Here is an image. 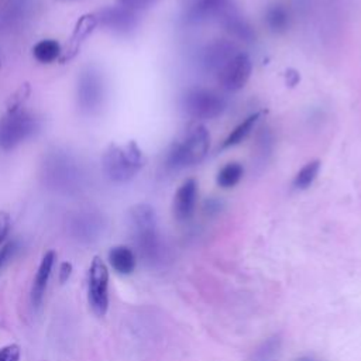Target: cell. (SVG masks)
Wrapping results in <instances>:
<instances>
[{
	"label": "cell",
	"instance_id": "cell-1",
	"mask_svg": "<svg viewBox=\"0 0 361 361\" xmlns=\"http://www.w3.org/2000/svg\"><path fill=\"white\" fill-rule=\"evenodd\" d=\"M130 223L134 241L142 258L149 264L158 262L162 255V244L154 209L145 203L134 206L130 210Z\"/></svg>",
	"mask_w": 361,
	"mask_h": 361
},
{
	"label": "cell",
	"instance_id": "cell-2",
	"mask_svg": "<svg viewBox=\"0 0 361 361\" xmlns=\"http://www.w3.org/2000/svg\"><path fill=\"white\" fill-rule=\"evenodd\" d=\"M142 165V151L135 141H130L124 145L110 144L102 157V166L106 176L116 183L131 180Z\"/></svg>",
	"mask_w": 361,
	"mask_h": 361
},
{
	"label": "cell",
	"instance_id": "cell-3",
	"mask_svg": "<svg viewBox=\"0 0 361 361\" xmlns=\"http://www.w3.org/2000/svg\"><path fill=\"white\" fill-rule=\"evenodd\" d=\"M210 135L204 126L196 124L186 130L185 135L172 144L166 155V165L173 169L199 164L209 152Z\"/></svg>",
	"mask_w": 361,
	"mask_h": 361
},
{
	"label": "cell",
	"instance_id": "cell-4",
	"mask_svg": "<svg viewBox=\"0 0 361 361\" xmlns=\"http://www.w3.org/2000/svg\"><path fill=\"white\" fill-rule=\"evenodd\" d=\"M38 130V118L23 107L7 110L0 118V148L10 151Z\"/></svg>",
	"mask_w": 361,
	"mask_h": 361
},
{
	"label": "cell",
	"instance_id": "cell-5",
	"mask_svg": "<svg viewBox=\"0 0 361 361\" xmlns=\"http://www.w3.org/2000/svg\"><path fill=\"white\" fill-rule=\"evenodd\" d=\"M182 107L188 116L196 120H213L224 111L226 102L212 89L193 87L183 94Z\"/></svg>",
	"mask_w": 361,
	"mask_h": 361
},
{
	"label": "cell",
	"instance_id": "cell-6",
	"mask_svg": "<svg viewBox=\"0 0 361 361\" xmlns=\"http://www.w3.org/2000/svg\"><path fill=\"white\" fill-rule=\"evenodd\" d=\"M87 300L96 316L109 309V271L100 257H94L87 272Z\"/></svg>",
	"mask_w": 361,
	"mask_h": 361
},
{
	"label": "cell",
	"instance_id": "cell-7",
	"mask_svg": "<svg viewBox=\"0 0 361 361\" xmlns=\"http://www.w3.org/2000/svg\"><path fill=\"white\" fill-rule=\"evenodd\" d=\"M104 100L103 75L93 66L86 68L78 79V106L83 113H96Z\"/></svg>",
	"mask_w": 361,
	"mask_h": 361
},
{
	"label": "cell",
	"instance_id": "cell-8",
	"mask_svg": "<svg viewBox=\"0 0 361 361\" xmlns=\"http://www.w3.org/2000/svg\"><path fill=\"white\" fill-rule=\"evenodd\" d=\"M252 72V62L248 54L238 51L231 59H228L220 71L216 73L217 83L227 92L240 90L250 79Z\"/></svg>",
	"mask_w": 361,
	"mask_h": 361
},
{
	"label": "cell",
	"instance_id": "cell-9",
	"mask_svg": "<svg viewBox=\"0 0 361 361\" xmlns=\"http://www.w3.org/2000/svg\"><path fill=\"white\" fill-rule=\"evenodd\" d=\"M183 17L189 23H203L220 18L234 8L233 0H180Z\"/></svg>",
	"mask_w": 361,
	"mask_h": 361
},
{
	"label": "cell",
	"instance_id": "cell-10",
	"mask_svg": "<svg viewBox=\"0 0 361 361\" xmlns=\"http://www.w3.org/2000/svg\"><path fill=\"white\" fill-rule=\"evenodd\" d=\"M97 21L106 30L126 35L135 30L138 24V16L137 11L120 4L103 8L97 16Z\"/></svg>",
	"mask_w": 361,
	"mask_h": 361
},
{
	"label": "cell",
	"instance_id": "cell-11",
	"mask_svg": "<svg viewBox=\"0 0 361 361\" xmlns=\"http://www.w3.org/2000/svg\"><path fill=\"white\" fill-rule=\"evenodd\" d=\"M32 0H1L0 1V32L18 28L32 10Z\"/></svg>",
	"mask_w": 361,
	"mask_h": 361
},
{
	"label": "cell",
	"instance_id": "cell-12",
	"mask_svg": "<svg viewBox=\"0 0 361 361\" xmlns=\"http://www.w3.org/2000/svg\"><path fill=\"white\" fill-rule=\"evenodd\" d=\"M238 52L237 47L226 39H217L209 44L202 52V66L207 72H213L214 75L220 71V68L231 59Z\"/></svg>",
	"mask_w": 361,
	"mask_h": 361
},
{
	"label": "cell",
	"instance_id": "cell-13",
	"mask_svg": "<svg viewBox=\"0 0 361 361\" xmlns=\"http://www.w3.org/2000/svg\"><path fill=\"white\" fill-rule=\"evenodd\" d=\"M197 199V183L195 179H186L173 196V216L179 221L189 220L193 214Z\"/></svg>",
	"mask_w": 361,
	"mask_h": 361
},
{
	"label": "cell",
	"instance_id": "cell-14",
	"mask_svg": "<svg viewBox=\"0 0 361 361\" xmlns=\"http://www.w3.org/2000/svg\"><path fill=\"white\" fill-rule=\"evenodd\" d=\"M45 176L52 180L54 185L61 183L63 188H66L68 183L72 180H76L79 176V172L75 166V162L66 157V155H51L49 161L47 162V173Z\"/></svg>",
	"mask_w": 361,
	"mask_h": 361
},
{
	"label": "cell",
	"instance_id": "cell-15",
	"mask_svg": "<svg viewBox=\"0 0 361 361\" xmlns=\"http://www.w3.org/2000/svg\"><path fill=\"white\" fill-rule=\"evenodd\" d=\"M55 259H56L55 251L49 250L44 254V257L39 262V267L37 269V274H35V278H34L32 286H31V303L35 307H38L42 302V298H44V293H45L48 279H49L52 267L55 264Z\"/></svg>",
	"mask_w": 361,
	"mask_h": 361
},
{
	"label": "cell",
	"instance_id": "cell-16",
	"mask_svg": "<svg viewBox=\"0 0 361 361\" xmlns=\"http://www.w3.org/2000/svg\"><path fill=\"white\" fill-rule=\"evenodd\" d=\"M97 24H99L97 16H94V14H85L76 21V25L73 28L66 52L62 56V61H66V59H71L75 56V54L79 51L80 45L93 32V30L97 27Z\"/></svg>",
	"mask_w": 361,
	"mask_h": 361
},
{
	"label": "cell",
	"instance_id": "cell-17",
	"mask_svg": "<svg viewBox=\"0 0 361 361\" xmlns=\"http://www.w3.org/2000/svg\"><path fill=\"white\" fill-rule=\"evenodd\" d=\"M109 262L121 275L133 274L135 269V255L126 245H116L109 251Z\"/></svg>",
	"mask_w": 361,
	"mask_h": 361
},
{
	"label": "cell",
	"instance_id": "cell-18",
	"mask_svg": "<svg viewBox=\"0 0 361 361\" xmlns=\"http://www.w3.org/2000/svg\"><path fill=\"white\" fill-rule=\"evenodd\" d=\"M265 23L272 32H283L289 27L290 16L282 3H272L265 10Z\"/></svg>",
	"mask_w": 361,
	"mask_h": 361
},
{
	"label": "cell",
	"instance_id": "cell-19",
	"mask_svg": "<svg viewBox=\"0 0 361 361\" xmlns=\"http://www.w3.org/2000/svg\"><path fill=\"white\" fill-rule=\"evenodd\" d=\"M61 54V45L55 39H41L32 47V55L41 63H52Z\"/></svg>",
	"mask_w": 361,
	"mask_h": 361
},
{
	"label": "cell",
	"instance_id": "cell-20",
	"mask_svg": "<svg viewBox=\"0 0 361 361\" xmlns=\"http://www.w3.org/2000/svg\"><path fill=\"white\" fill-rule=\"evenodd\" d=\"M259 118V113H254V114H250L244 121H241L228 135L227 138L224 140L221 148H230V147H234L237 144H240L254 128V126L257 124Z\"/></svg>",
	"mask_w": 361,
	"mask_h": 361
},
{
	"label": "cell",
	"instance_id": "cell-21",
	"mask_svg": "<svg viewBox=\"0 0 361 361\" xmlns=\"http://www.w3.org/2000/svg\"><path fill=\"white\" fill-rule=\"evenodd\" d=\"M281 350V338L272 336L262 341L252 353L250 361H276Z\"/></svg>",
	"mask_w": 361,
	"mask_h": 361
},
{
	"label": "cell",
	"instance_id": "cell-22",
	"mask_svg": "<svg viewBox=\"0 0 361 361\" xmlns=\"http://www.w3.org/2000/svg\"><path fill=\"white\" fill-rule=\"evenodd\" d=\"M243 173H244V169L238 162H228L219 171L216 178L217 185L224 189L233 188L240 182V179L243 178Z\"/></svg>",
	"mask_w": 361,
	"mask_h": 361
},
{
	"label": "cell",
	"instance_id": "cell-23",
	"mask_svg": "<svg viewBox=\"0 0 361 361\" xmlns=\"http://www.w3.org/2000/svg\"><path fill=\"white\" fill-rule=\"evenodd\" d=\"M320 171V161H310L307 162L305 166H302V169L295 175L293 179V186L298 189H306L309 188L313 180L317 178Z\"/></svg>",
	"mask_w": 361,
	"mask_h": 361
},
{
	"label": "cell",
	"instance_id": "cell-24",
	"mask_svg": "<svg viewBox=\"0 0 361 361\" xmlns=\"http://www.w3.org/2000/svg\"><path fill=\"white\" fill-rule=\"evenodd\" d=\"M28 94H30V86H28V83L21 85V86L14 92V94L10 97L7 110H16V109L23 107V103L25 102V99L28 97Z\"/></svg>",
	"mask_w": 361,
	"mask_h": 361
},
{
	"label": "cell",
	"instance_id": "cell-25",
	"mask_svg": "<svg viewBox=\"0 0 361 361\" xmlns=\"http://www.w3.org/2000/svg\"><path fill=\"white\" fill-rule=\"evenodd\" d=\"M20 347L17 344H7L0 348V361H18Z\"/></svg>",
	"mask_w": 361,
	"mask_h": 361
},
{
	"label": "cell",
	"instance_id": "cell-26",
	"mask_svg": "<svg viewBox=\"0 0 361 361\" xmlns=\"http://www.w3.org/2000/svg\"><path fill=\"white\" fill-rule=\"evenodd\" d=\"M117 1L124 7H128L134 11H138V10H144V8H148V7L154 6L158 0H117Z\"/></svg>",
	"mask_w": 361,
	"mask_h": 361
},
{
	"label": "cell",
	"instance_id": "cell-27",
	"mask_svg": "<svg viewBox=\"0 0 361 361\" xmlns=\"http://www.w3.org/2000/svg\"><path fill=\"white\" fill-rule=\"evenodd\" d=\"M16 241H8V243H6L1 248H0V268L3 267V265H6L10 259H11V257L14 255V251H16Z\"/></svg>",
	"mask_w": 361,
	"mask_h": 361
},
{
	"label": "cell",
	"instance_id": "cell-28",
	"mask_svg": "<svg viewBox=\"0 0 361 361\" xmlns=\"http://www.w3.org/2000/svg\"><path fill=\"white\" fill-rule=\"evenodd\" d=\"M10 230V216L6 212H0V244L7 237Z\"/></svg>",
	"mask_w": 361,
	"mask_h": 361
},
{
	"label": "cell",
	"instance_id": "cell-29",
	"mask_svg": "<svg viewBox=\"0 0 361 361\" xmlns=\"http://www.w3.org/2000/svg\"><path fill=\"white\" fill-rule=\"evenodd\" d=\"M71 274H72V264L71 262H68V261H65V262H62L61 265H59V281L63 283V282H66L68 279H69V276H71Z\"/></svg>",
	"mask_w": 361,
	"mask_h": 361
},
{
	"label": "cell",
	"instance_id": "cell-30",
	"mask_svg": "<svg viewBox=\"0 0 361 361\" xmlns=\"http://www.w3.org/2000/svg\"><path fill=\"white\" fill-rule=\"evenodd\" d=\"M296 361H319V360H316V358H313V357H300V358H298Z\"/></svg>",
	"mask_w": 361,
	"mask_h": 361
},
{
	"label": "cell",
	"instance_id": "cell-31",
	"mask_svg": "<svg viewBox=\"0 0 361 361\" xmlns=\"http://www.w3.org/2000/svg\"><path fill=\"white\" fill-rule=\"evenodd\" d=\"M63 1H72V0H63Z\"/></svg>",
	"mask_w": 361,
	"mask_h": 361
}]
</instances>
